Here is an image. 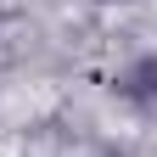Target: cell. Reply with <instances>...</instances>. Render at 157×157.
<instances>
[{
  "label": "cell",
  "mask_w": 157,
  "mask_h": 157,
  "mask_svg": "<svg viewBox=\"0 0 157 157\" xmlns=\"http://www.w3.org/2000/svg\"><path fill=\"white\" fill-rule=\"evenodd\" d=\"M112 90L124 95L129 107H157V51H140V56H129V62L118 67Z\"/></svg>",
  "instance_id": "cell-1"
},
{
  "label": "cell",
  "mask_w": 157,
  "mask_h": 157,
  "mask_svg": "<svg viewBox=\"0 0 157 157\" xmlns=\"http://www.w3.org/2000/svg\"><path fill=\"white\" fill-rule=\"evenodd\" d=\"M95 6H135V0H95Z\"/></svg>",
  "instance_id": "cell-2"
}]
</instances>
